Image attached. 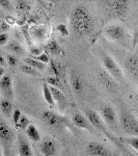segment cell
Wrapping results in <instances>:
<instances>
[{
  "label": "cell",
  "instance_id": "obj_40",
  "mask_svg": "<svg viewBox=\"0 0 138 156\" xmlns=\"http://www.w3.org/2000/svg\"><path fill=\"white\" fill-rule=\"evenodd\" d=\"M3 75H4V68L0 67V79L3 77Z\"/></svg>",
  "mask_w": 138,
  "mask_h": 156
},
{
  "label": "cell",
  "instance_id": "obj_20",
  "mask_svg": "<svg viewBox=\"0 0 138 156\" xmlns=\"http://www.w3.org/2000/svg\"><path fill=\"white\" fill-rule=\"evenodd\" d=\"M23 60H24L25 65L33 68V69L36 70V71H44V70L46 69V65L37 62V60L34 59L33 57H25Z\"/></svg>",
  "mask_w": 138,
  "mask_h": 156
},
{
  "label": "cell",
  "instance_id": "obj_8",
  "mask_svg": "<svg viewBox=\"0 0 138 156\" xmlns=\"http://www.w3.org/2000/svg\"><path fill=\"white\" fill-rule=\"evenodd\" d=\"M87 121H88L89 124H91L98 130H100L103 133H106L107 134V130L106 127H105L104 122H103L101 117L96 112H94V110H88L87 112Z\"/></svg>",
  "mask_w": 138,
  "mask_h": 156
},
{
  "label": "cell",
  "instance_id": "obj_12",
  "mask_svg": "<svg viewBox=\"0 0 138 156\" xmlns=\"http://www.w3.org/2000/svg\"><path fill=\"white\" fill-rule=\"evenodd\" d=\"M98 77H99L100 81H101L107 89L112 90V89H114V87H116V82H115V80L110 76L104 69L98 70Z\"/></svg>",
  "mask_w": 138,
  "mask_h": 156
},
{
  "label": "cell",
  "instance_id": "obj_24",
  "mask_svg": "<svg viewBox=\"0 0 138 156\" xmlns=\"http://www.w3.org/2000/svg\"><path fill=\"white\" fill-rule=\"evenodd\" d=\"M43 96H44V99L50 106H54L55 102L53 100V97L51 95V90H50V87L49 85L47 83H44L43 84Z\"/></svg>",
  "mask_w": 138,
  "mask_h": 156
},
{
  "label": "cell",
  "instance_id": "obj_39",
  "mask_svg": "<svg viewBox=\"0 0 138 156\" xmlns=\"http://www.w3.org/2000/svg\"><path fill=\"white\" fill-rule=\"evenodd\" d=\"M4 66H6V62H5V58H4V56L0 53V67L3 68Z\"/></svg>",
  "mask_w": 138,
  "mask_h": 156
},
{
  "label": "cell",
  "instance_id": "obj_3",
  "mask_svg": "<svg viewBox=\"0 0 138 156\" xmlns=\"http://www.w3.org/2000/svg\"><path fill=\"white\" fill-rule=\"evenodd\" d=\"M120 125L127 134H130L132 136L138 135V122L137 119L132 114H124L120 117Z\"/></svg>",
  "mask_w": 138,
  "mask_h": 156
},
{
  "label": "cell",
  "instance_id": "obj_15",
  "mask_svg": "<svg viewBox=\"0 0 138 156\" xmlns=\"http://www.w3.org/2000/svg\"><path fill=\"white\" fill-rule=\"evenodd\" d=\"M126 66L128 71L132 74V76L136 79L138 75V58L136 55H131L126 62Z\"/></svg>",
  "mask_w": 138,
  "mask_h": 156
},
{
  "label": "cell",
  "instance_id": "obj_23",
  "mask_svg": "<svg viewBox=\"0 0 138 156\" xmlns=\"http://www.w3.org/2000/svg\"><path fill=\"white\" fill-rule=\"evenodd\" d=\"M50 90H51V95L53 97L54 102H57L58 104H62V103H66V96L64 94L58 89H55V87H49Z\"/></svg>",
  "mask_w": 138,
  "mask_h": 156
},
{
  "label": "cell",
  "instance_id": "obj_33",
  "mask_svg": "<svg viewBox=\"0 0 138 156\" xmlns=\"http://www.w3.org/2000/svg\"><path fill=\"white\" fill-rule=\"evenodd\" d=\"M56 30L61 34V36H64V37L69 36V30H67V27L64 24H58L56 26Z\"/></svg>",
  "mask_w": 138,
  "mask_h": 156
},
{
  "label": "cell",
  "instance_id": "obj_25",
  "mask_svg": "<svg viewBox=\"0 0 138 156\" xmlns=\"http://www.w3.org/2000/svg\"><path fill=\"white\" fill-rule=\"evenodd\" d=\"M47 82H48L49 87H55V89H58L61 90L64 89V83H62L61 79L57 76H50L47 78Z\"/></svg>",
  "mask_w": 138,
  "mask_h": 156
},
{
  "label": "cell",
  "instance_id": "obj_2",
  "mask_svg": "<svg viewBox=\"0 0 138 156\" xmlns=\"http://www.w3.org/2000/svg\"><path fill=\"white\" fill-rule=\"evenodd\" d=\"M101 58H102L103 66H104V70L108 73L110 76L113 78L114 80L122 79L124 75H122V70H120L119 66L115 62V60L113 58H111L107 53H102Z\"/></svg>",
  "mask_w": 138,
  "mask_h": 156
},
{
  "label": "cell",
  "instance_id": "obj_10",
  "mask_svg": "<svg viewBox=\"0 0 138 156\" xmlns=\"http://www.w3.org/2000/svg\"><path fill=\"white\" fill-rule=\"evenodd\" d=\"M14 138V131L7 123L0 121V140L4 144H9Z\"/></svg>",
  "mask_w": 138,
  "mask_h": 156
},
{
  "label": "cell",
  "instance_id": "obj_13",
  "mask_svg": "<svg viewBox=\"0 0 138 156\" xmlns=\"http://www.w3.org/2000/svg\"><path fill=\"white\" fill-rule=\"evenodd\" d=\"M72 122L75 126L80 128V129L86 130V131H91L88 121H87L86 118H85L84 115H82L81 114H75L74 115H73Z\"/></svg>",
  "mask_w": 138,
  "mask_h": 156
},
{
  "label": "cell",
  "instance_id": "obj_4",
  "mask_svg": "<svg viewBox=\"0 0 138 156\" xmlns=\"http://www.w3.org/2000/svg\"><path fill=\"white\" fill-rule=\"evenodd\" d=\"M41 118L43 122L50 127L60 129V128L66 126V120L62 117H60L59 115L51 112V110H44L41 115Z\"/></svg>",
  "mask_w": 138,
  "mask_h": 156
},
{
  "label": "cell",
  "instance_id": "obj_34",
  "mask_svg": "<svg viewBox=\"0 0 138 156\" xmlns=\"http://www.w3.org/2000/svg\"><path fill=\"white\" fill-rule=\"evenodd\" d=\"M7 43H9V34H0V46H6Z\"/></svg>",
  "mask_w": 138,
  "mask_h": 156
},
{
  "label": "cell",
  "instance_id": "obj_37",
  "mask_svg": "<svg viewBox=\"0 0 138 156\" xmlns=\"http://www.w3.org/2000/svg\"><path fill=\"white\" fill-rule=\"evenodd\" d=\"M30 52H31V54H33L34 56H37V55L43 53V49L40 48V47H32V48H30Z\"/></svg>",
  "mask_w": 138,
  "mask_h": 156
},
{
  "label": "cell",
  "instance_id": "obj_28",
  "mask_svg": "<svg viewBox=\"0 0 138 156\" xmlns=\"http://www.w3.org/2000/svg\"><path fill=\"white\" fill-rule=\"evenodd\" d=\"M21 71L25 73V74L30 75V76H37V75H39V71L34 70L33 68L27 66V65H23V66L21 67Z\"/></svg>",
  "mask_w": 138,
  "mask_h": 156
},
{
  "label": "cell",
  "instance_id": "obj_7",
  "mask_svg": "<svg viewBox=\"0 0 138 156\" xmlns=\"http://www.w3.org/2000/svg\"><path fill=\"white\" fill-rule=\"evenodd\" d=\"M0 92L2 93L5 99L12 100L14 99V89H12V81L9 75H3L0 79Z\"/></svg>",
  "mask_w": 138,
  "mask_h": 156
},
{
  "label": "cell",
  "instance_id": "obj_6",
  "mask_svg": "<svg viewBox=\"0 0 138 156\" xmlns=\"http://www.w3.org/2000/svg\"><path fill=\"white\" fill-rule=\"evenodd\" d=\"M87 153L89 156H111L112 153L102 143L89 142L87 144Z\"/></svg>",
  "mask_w": 138,
  "mask_h": 156
},
{
  "label": "cell",
  "instance_id": "obj_9",
  "mask_svg": "<svg viewBox=\"0 0 138 156\" xmlns=\"http://www.w3.org/2000/svg\"><path fill=\"white\" fill-rule=\"evenodd\" d=\"M41 152L44 154V156H54L56 153V143L52 138L46 137L42 140L40 145Z\"/></svg>",
  "mask_w": 138,
  "mask_h": 156
},
{
  "label": "cell",
  "instance_id": "obj_41",
  "mask_svg": "<svg viewBox=\"0 0 138 156\" xmlns=\"http://www.w3.org/2000/svg\"><path fill=\"white\" fill-rule=\"evenodd\" d=\"M0 156H2V152H1V150H0Z\"/></svg>",
  "mask_w": 138,
  "mask_h": 156
},
{
  "label": "cell",
  "instance_id": "obj_30",
  "mask_svg": "<svg viewBox=\"0 0 138 156\" xmlns=\"http://www.w3.org/2000/svg\"><path fill=\"white\" fill-rule=\"evenodd\" d=\"M4 58H5L6 65H9V66H11V67H16L17 64H18V58H17V56H15V55H12V54H6Z\"/></svg>",
  "mask_w": 138,
  "mask_h": 156
},
{
  "label": "cell",
  "instance_id": "obj_29",
  "mask_svg": "<svg viewBox=\"0 0 138 156\" xmlns=\"http://www.w3.org/2000/svg\"><path fill=\"white\" fill-rule=\"evenodd\" d=\"M124 142L126 144L130 145L135 151L138 150V138L137 136H132V137H127L124 140Z\"/></svg>",
  "mask_w": 138,
  "mask_h": 156
},
{
  "label": "cell",
  "instance_id": "obj_31",
  "mask_svg": "<svg viewBox=\"0 0 138 156\" xmlns=\"http://www.w3.org/2000/svg\"><path fill=\"white\" fill-rule=\"evenodd\" d=\"M33 58L36 59V60H37V62H42V64H44V65L49 64V62H50L49 55H48V53H47V52H43L42 54L37 55V56H34Z\"/></svg>",
  "mask_w": 138,
  "mask_h": 156
},
{
  "label": "cell",
  "instance_id": "obj_38",
  "mask_svg": "<svg viewBox=\"0 0 138 156\" xmlns=\"http://www.w3.org/2000/svg\"><path fill=\"white\" fill-rule=\"evenodd\" d=\"M17 7H18L19 9H23V11H25V9H29V5L27 4V2H25V1H18L17 2Z\"/></svg>",
  "mask_w": 138,
  "mask_h": 156
},
{
  "label": "cell",
  "instance_id": "obj_42",
  "mask_svg": "<svg viewBox=\"0 0 138 156\" xmlns=\"http://www.w3.org/2000/svg\"><path fill=\"white\" fill-rule=\"evenodd\" d=\"M1 22H2V21H1V20H0V24H1Z\"/></svg>",
  "mask_w": 138,
  "mask_h": 156
},
{
  "label": "cell",
  "instance_id": "obj_17",
  "mask_svg": "<svg viewBox=\"0 0 138 156\" xmlns=\"http://www.w3.org/2000/svg\"><path fill=\"white\" fill-rule=\"evenodd\" d=\"M5 49L9 52H11V54L12 55H23L24 54V48L22 47V45L18 43L17 41H12L9 43H7Z\"/></svg>",
  "mask_w": 138,
  "mask_h": 156
},
{
  "label": "cell",
  "instance_id": "obj_36",
  "mask_svg": "<svg viewBox=\"0 0 138 156\" xmlns=\"http://www.w3.org/2000/svg\"><path fill=\"white\" fill-rule=\"evenodd\" d=\"M9 29V25L6 22H1L0 24V34H6V31Z\"/></svg>",
  "mask_w": 138,
  "mask_h": 156
},
{
  "label": "cell",
  "instance_id": "obj_32",
  "mask_svg": "<svg viewBox=\"0 0 138 156\" xmlns=\"http://www.w3.org/2000/svg\"><path fill=\"white\" fill-rule=\"evenodd\" d=\"M12 120H14V123H15V126L17 127V125H18L19 121H20V118H21V115H23L22 114V112L19 109V108H15L14 110H12Z\"/></svg>",
  "mask_w": 138,
  "mask_h": 156
},
{
  "label": "cell",
  "instance_id": "obj_18",
  "mask_svg": "<svg viewBox=\"0 0 138 156\" xmlns=\"http://www.w3.org/2000/svg\"><path fill=\"white\" fill-rule=\"evenodd\" d=\"M25 133H26L27 136H28L31 140H33V142H40V140H42L41 133H40L39 129L36 128V125L31 124V123L26 127Z\"/></svg>",
  "mask_w": 138,
  "mask_h": 156
},
{
  "label": "cell",
  "instance_id": "obj_14",
  "mask_svg": "<svg viewBox=\"0 0 138 156\" xmlns=\"http://www.w3.org/2000/svg\"><path fill=\"white\" fill-rule=\"evenodd\" d=\"M102 115L105 122L110 126H115L116 125V115H115L114 109L111 106H106L102 109Z\"/></svg>",
  "mask_w": 138,
  "mask_h": 156
},
{
  "label": "cell",
  "instance_id": "obj_26",
  "mask_svg": "<svg viewBox=\"0 0 138 156\" xmlns=\"http://www.w3.org/2000/svg\"><path fill=\"white\" fill-rule=\"evenodd\" d=\"M49 65H50V70L53 72V76H57L60 78V75H61V70H62V65L59 64L58 62H55L53 59H50L49 62Z\"/></svg>",
  "mask_w": 138,
  "mask_h": 156
},
{
  "label": "cell",
  "instance_id": "obj_5",
  "mask_svg": "<svg viewBox=\"0 0 138 156\" xmlns=\"http://www.w3.org/2000/svg\"><path fill=\"white\" fill-rule=\"evenodd\" d=\"M105 36L111 41H122L125 37V29L119 24H110L104 30Z\"/></svg>",
  "mask_w": 138,
  "mask_h": 156
},
{
  "label": "cell",
  "instance_id": "obj_11",
  "mask_svg": "<svg viewBox=\"0 0 138 156\" xmlns=\"http://www.w3.org/2000/svg\"><path fill=\"white\" fill-rule=\"evenodd\" d=\"M111 3L112 11L115 15L120 17L126 16L129 12V2L124 1V0H115V1L110 2Z\"/></svg>",
  "mask_w": 138,
  "mask_h": 156
},
{
  "label": "cell",
  "instance_id": "obj_16",
  "mask_svg": "<svg viewBox=\"0 0 138 156\" xmlns=\"http://www.w3.org/2000/svg\"><path fill=\"white\" fill-rule=\"evenodd\" d=\"M18 152L19 156H32V150L29 143L25 138L20 137L18 144Z\"/></svg>",
  "mask_w": 138,
  "mask_h": 156
},
{
  "label": "cell",
  "instance_id": "obj_1",
  "mask_svg": "<svg viewBox=\"0 0 138 156\" xmlns=\"http://www.w3.org/2000/svg\"><path fill=\"white\" fill-rule=\"evenodd\" d=\"M71 25L74 32L79 36L88 34L92 29V20L89 12L84 6H77L72 11Z\"/></svg>",
  "mask_w": 138,
  "mask_h": 156
},
{
  "label": "cell",
  "instance_id": "obj_21",
  "mask_svg": "<svg viewBox=\"0 0 138 156\" xmlns=\"http://www.w3.org/2000/svg\"><path fill=\"white\" fill-rule=\"evenodd\" d=\"M46 48H47L48 53H51V54H54V55H60L62 53L61 47L59 46L58 42L55 41V40H51V41H49V43L47 44Z\"/></svg>",
  "mask_w": 138,
  "mask_h": 156
},
{
  "label": "cell",
  "instance_id": "obj_27",
  "mask_svg": "<svg viewBox=\"0 0 138 156\" xmlns=\"http://www.w3.org/2000/svg\"><path fill=\"white\" fill-rule=\"evenodd\" d=\"M29 124H30V122H29L28 118H27L25 115H22L16 128H18V129H24L25 130V129H26V127L28 126Z\"/></svg>",
  "mask_w": 138,
  "mask_h": 156
},
{
  "label": "cell",
  "instance_id": "obj_35",
  "mask_svg": "<svg viewBox=\"0 0 138 156\" xmlns=\"http://www.w3.org/2000/svg\"><path fill=\"white\" fill-rule=\"evenodd\" d=\"M0 6L3 7V9H6V11H11L12 9L11 2L7 1V0H0Z\"/></svg>",
  "mask_w": 138,
  "mask_h": 156
},
{
  "label": "cell",
  "instance_id": "obj_22",
  "mask_svg": "<svg viewBox=\"0 0 138 156\" xmlns=\"http://www.w3.org/2000/svg\"><path fill=\"white\" fill-rule=\"evenodd\" d=\"M71 82H72L73 89H74V90L77 94H81V93L83 92V82H82V79L78 75H76V74L72 75Z\"/></svg>",
  "mask_w": 138,
  "mask_h": 156
},
{
  "label": "cell",
  "instance_id": "obj_19",
  "mask_svg": "<svg viewBox=\"0 0 138 156\" xmlns=\"http://www.w3.org/2000/svg\"><path fill=\"white\" fill-rule=\"evenodd\" d=\"M0 110H1L6 117H11L12 114V110H14L12 103L11 100L5 99V98H1V99H0Z\"/></svg>",
  "mask_w": 138,
  "mask_h": 156
}]
</instances>
